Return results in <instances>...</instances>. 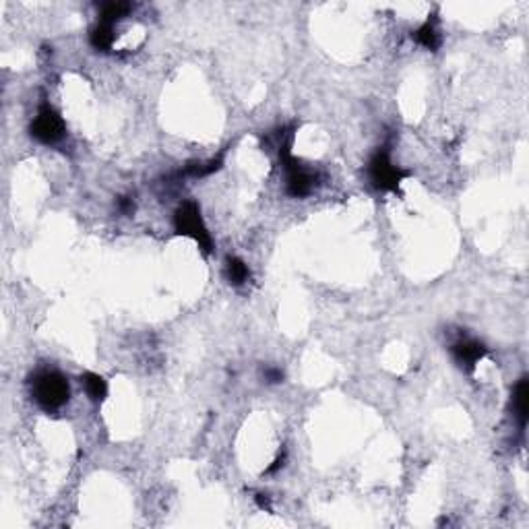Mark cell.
<instances>
[{"label":"cell","instance_id":"8992f818","mask_svg":"<svg viewBox=\"0 0 529 529\" xmlns=\"http://www.w3.org/2000/svg\"><path fill=\"white\" fill-rule=\"evenodd\" d=\"M451 354H453V360L459 364V368L471 373L480 364V360L488 354V349L484 343L471 337H461L451 345Z\"/></svg>","mask_w":529,"mask_h":529},{"label":"cell","instance_id":"5b68a950","mask_svg":"<svg viewBox=\"0 0 529 529\" xmlns=\"http://www.w3.org/2000/svg\"><path fill=\"white\" fill-rule=\"evenodd\" d=\"M64 132H67V126L62 116L52 106L44 104L32 122V137L44 145H54L64 137Z\"/></svg>","mask_w":529,"mask_h":529},{"label":"cell","instance_id":"9a60e30c","mask_svg":"<svg viewBox=\"0 0 529 529\" xmlns=\"http://www.w3.org/2000/svg\"><path fill=\"white\" fill-rule=\"evenodd\" d=\"M118 209H120L122 213H130V211H134V203H132V199L122 197V199L118 201Z\"/></svg>","mask_w":529,"mask_h":529},{"label":"cell","instance_id":"277c9868","mask_svg":"<svg viewBox=\"0 0 529 529\" xmlns=\"http://www.w3.org/2000/svg\"><path fill=\"white\" fill-rule=\"evenodd\" d=\"M368 178H371L375 189L397 193L401 183L408 178V172L401 169L399 165H395L391 161V155H389L387 147H383L368 161Z\"/></svg>","mask_w":529,"mask_h":529},{"label":"cell","instance_id":"7c38bea8","mask_svg":"<svg viewBox=\"0 0 529 529\" xmlns=\"http://www.w3.org/2000/svg\"><path fill=\"white\" fill-rule=\"evenodd\" d=\"M130 11H132V5H130V3H108V5L102 7L99 21H106V23L116 25V23H118L120 19H124Z\"/></svg>","mask_w":529,"mask_h":529},{"label":"cell","instance_id":"ba28073f","mask_svg":"<svg viewBox=\"0 0 529 529\" xmlns=\"http://www.w3.org/2000/svg\"><path fill=\"white\" fill-rule=\"evenodd\" d=\"M89 42L95 50L108 52L114 46V25L106 21H97V25L89 34Z\"/></svg>","mask_w":529,"mask_h":529},{"label":"cell","instance_id":"52a82bcc","mask_svg":"<svg viewBox=\"0 0 529 529\" xmlns=\"http://www.w3.org/2000/svg\"><path fill=\"white\" fill-rule=\"evenodd\" d=\"M527 399H529V385H527V379L523 377V379H519V383L515 385V389H513V399H510L513 412H515V416H517L521 428H525V424H527Z\"/></svg>","mask_w":529,"mask_h":529},{"label":"cell","instance_id":"3957f363","mask_svg":"<svg viewBox=\"0 0 529 529\" xmlns=\"http://www.w3.org/2000/svg\"><path fill=\"white\" fill-rule=\"evenodd\" d=\"M174 230H176V234L193 238L205 255H211L213 240H211V234L207 232V226L203 222L201 209H199V205L195 201H185L178 209H176V213H174Z\"/></svg>","mask_w":529,"mask_h":529},{"label":"cell","instance_id":"9c48e42d","mask_svg":"<svg viewBox=\"0 0 529 529\" xmlns=\"http://www.w3.org/2000/svg\"><path fill=\"white\" fill-rule=\"evenodd\" d=\"M81 383H83L85 393L89 395L91 401L99 403V401L106 399V395H108V385H106V381H104L99 375H95V373H85V375L81 377Z\"/></svg>","mask_w":529,"mask_h":529},{"label":"cell","instance_id":"4fadbf2b","mask_svg":"<svg viewBox=\"0 0 529 529\" xmlns=\"http://www.w3.org/2000/svg\"><path fill=\"white\" fill-rule=\"evenodd\" d=\"M226 275H228L230 283L242 285V283L250 277V271H248V267H246L244 261H240V259H236V257H230L228 263H226Z\"/></svg>","mask_w":529,"mask_h":529},{"label":"cell","instance_id":"30bf717a","mask_svg":"<svg viewBox=\"0 0 529 529\" xmlns=\"http://www.w3.org/2000/svg\"><path fill=\"white\" fill-rule=\"evenodd\" d=\"M414 40H416L420 46H424L426 50H436V48L440 46V34H438L434 21H426L422 27H418V30L414 32Z\"/></svg>","mask_w":529,"mask_h":529},{"label":"cell","instance_id":"5bb4252c","mask_svg":"<svg viewBox=\"0 0 529 529\" xmlns=\"http://www.w3.org/2000/svg\"><path fill=\"white\" fill-rule=\"evenodd\" d=\"M265 379H267V383H281L283 381V373L279 368H267L265 371Z\"/></svg>","mask_w":529,"mask_h":529},{"label":"cell","instance_id":"7a4b0ae2","mask_svg":"<svg viewBox=\"0 0 529 529\" xmlns=\"http://www.w3.org/2000/svg\"><path fill=\"white\" fill-rule=\"evenodd\" d=\"M279 159H281L283 169H285V189H287V195H292L296 199L308 197L314 191V187H316V174L310 172L308 167H304L292 155V139L283 141V134H281V143H279Z\"/></svg>","mask_w":529,"mask_h":529},{"label":"cell","instance_id":"6da1fadb","mask_svg":"<svg viewBox=\"0 0 529 529\" xmlns=\"http://www.w3.org/2000/svg\"><path fill=\"white\" fill-rule=\"evenodd\" d=\"M30 387H32V397L46 412L60 410L69 401V395H71L67 379L56 371L36 373L30 381Z\"/></svg>","mask_w":529,"mask_h":529},{"label":"cell","instance_id":"8fae6325","mask_svg":"<svg viewBox=\"0 0 529 529\" xmlns=\"http://www.w3.org/2000/svg\"><path fill=\"white\" fill-rule=\"evenodd\" d=\"M224 163V157H213L209 161H193L185 167V176H193V178H205V176H211L213 172H218Z\"/></svg>","mask_w":529,"mask_h":529},{"label":"cell","instance_id":"2e32d148","mask_svg":"<svg viewBox=\"0 0 529 529\" xmlns=\"http://www.w3.org/2000/svg\"><path fill=\"white\" fill-rule=\"evenodd\" d=\"M257 502H259L261 508H269V498H267V494H257Z\"/></svg>","mask_w":529,"mask_h":529}]
</instances>
